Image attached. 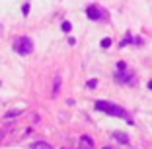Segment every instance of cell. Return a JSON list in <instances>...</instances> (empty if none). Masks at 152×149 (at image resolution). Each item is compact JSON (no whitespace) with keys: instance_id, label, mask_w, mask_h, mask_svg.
<instances>
[{"instance_id":"ac0fdd59","label":"cell","mask_w":152,"mask_h":149,"mask_svg":"<svg viewBox=\"0 0 152 149\" xmlns=\"http://www.w3.org/2000/svg\"><path fill=\"white\" fill-rule=\"evenodd\" d=\"M0 85H2V81H0Z\"/></svg>"},{"instance_id":"5b68a950","label":"cell","mask_w":152,"mask_h":149,"mask_svg":"<svg viewBox=\"0 0 152 149\" xmlns=\"http://www.w3.org/2000/svg\"><path fill=\"white\" fill-rule=\"evenodd\" d=\"M115 79H117V82H129V81H133V75L125 71V73H117Z\"/></svg>"},{"instance_id":"4fadbf2b","label":"cell","mask_w":152,"mask_h":149,"mask_svg":"<svg viewBox=\"0 0 152 149\" xmlns=\"http://www.w3.org/2000/svg\"><path fill=\"white\" fill-rule=\"evenodd\" d=\"M117 69H119L121 73H125L127 71V63H125V61H119V63H117Z\"/></svg>"},{"instance_id":"e0dca14e","label":"cell","mask_w":152,"mask_h":149,"mask_svg":"<svg viewBox=\"0 0 152 149\" xmlns=\"http://www.w3.org/2000/svg\"><path fill=\"white\" fill-rule=\"evenodd\" d=\"M103 149H111V147H103Z\"/></svg>"},{"instance_id":"3957f363","label":"cell","mask_w":152,"mask_h":149,"mask_svg":"<svg viewBox=\"0 0 152 149\" xmlns=\"http://www.w3.org/2000/svg\"><path fill=\"white\" fill-rule=\"evenodd\" d=\"M86 14H88L90 20H103V18H107V12H105V10H102L99 6H96V4L88 6Z\"/></svg>"},{"instance_id":"7c38bea8","label":"cell","mask_w":152,"mask_h":149,"mask_svg":"<svg viewBox=\"0 0 152 149\" xmlns=\"http://www.w3.org/2000/svg\"><path fill=\"white\" fill-rule=\"evenodd\" d=\"M131 41H133V37H131V33H127V37L123 41H121V49H123V47L127 45V43H131Z\"/></svg>"},{"instance_id":"7a4b0ae2","label":"cell","mask_w":152,"mask_h":149,"mask_svg":"<svg viewBox=\"0 0 152 149\" xmlns=\"http://www.w3.org/2000/svg\"><path fill=\"white\" fill-rule=\"evenodd\" d=\"M14 49L18 51L20 55H29L33 51V41L27 36H22V37H18V39L14 41Z\"/></svg>"},{"instance_id":"2e32d148","label":"cell","mask_w":152,"mask_h":149,"mask_svg":"<svg viewBox=\"0 0 152 149\" xmlns=\"http://www.w3.org/2000/svg\"><path fill=\"white\" fill-rule=\"evenodd\" d=\"M148 88H150V90H152V81H150V82H148Z\"/></svg>"},{"instance_id":"277c9868","label":"cell","mask_w":152,"mask_h":149,"mask_svg":"<svg viewBox=\"0 0 152 149\" xmlns=\"http://www.w3.org/2000/svg\"><path fill=\"white\" fill-rule=\"evenodd\" d=\"M78 149H94V139L90 136H82L80 137V147Z\"/></svg>"},{"instance_id":"9a60e30c","label":"cell","mask_w":152,"mask_h":149,"mask_svg":"<svg viewBox=\"0 0 152 149\" xmlns=\"http://www.w3.org/2000/svg\"><path fill=\"white\" fill-rule=\"evenodd\" d=\"M22 12H23V16H27V14H29V4H23Z\"/></svg>"},{"instance_id":"ba28073f","label":"cell","mask_w":152,"mask_h":149,"mask_svg":"<svg viewBox=\"0 0 152 149\" xmlns=\"http://www.w3.org/2000/svg\"><path fill=\"white\" fill-rule=\"evenodd\" d=\"M61 81H63V79L57 75V77H55V86H53V96H57V94H58V88H61Z\"/></svg>"},{"instance_id":"52a82bcc","label":"cell","mask_w":152,"mask_h":149,"mask_svg":"<svg viewBox=\"0 0 152 149\" xmlns=\"http://www.w3.org/2000/svg\"><path fill=\"white\" fill-rule=\"evenodd\" d=\"M31 149H53V147L47 141H35V143H31Z\"/></svg>"},{"instance_id":"8fae6325","label":"cell","mask_w":152,"mask_h":149,"mask_svg":"<svg viewBox=\"0 0 152 149\" xmlns=\"http://www.w3.org/2000/svg\"><path fill=\"white\" fill-rule=\"evenodd\" d=\"M61 27H63V32H64V33H68V32L72 30V24H70V22H63V26H61Z\"/></svg>"},{"instance_id":"6da1fadb","label":"cell","mask_w":152,"mask_h":149,"mask_svg":"<svg viewBox=\"0 0 152 149\" xmlns=\"http://www.w3.org/2000/svg\"><path fill=\"white\" fill-rule=\"evenodd\" d=\"M96 110H99V112H105V114H109V116L125 118L127 122L131 124V118H129V114H127L125 110L121 108V106H115V104H111V102H105V100H98V102H96Z\"/></svg>"},{"instance_id":"5bb4252c","label":"cell","mask_w":152,"mask_h":149,"mask_svg":"<svg viewBox=\"0 0 152 149\" xmlns=\"http://www.w3.org/2000/svg\"><path fill=\"white\" fill-rule=\"evenodd\" d=\"M96 86H98V82H96L94 79H92V81H88V88H96Z\"/></svg>"},{"instance_id":"8992f818","label":"cell","mask_w":152,"mask_h":149,"mask_svg":"<svg viewBox=\"0 0 152 149\" xmlns=\"http://www.w3.org/2000/svg\"><path fill=\"white\" fill-rule=\"evenodd\" d=\"M113 139H117L119 143H129V136L123 131H113Z\"/></svg>"},{"instance_id":"30bf717a","label":"cell","mask_w":152,"mask_h":149,"mask_svg":"<svg viewBox=\"0 0 152 149\" xmlns=\"http://www.w3.org/2000/svg\"><path fill=\"white\" fill-rule=\"evenodd\" d=\"M22 114V110H10V112H6V118H16Z\"/></svg>"},{"instance_id":"9c48e42d","label":"cell","mask_w":152,"mask_h":149,"mask_svg":"<svg viewBox=\"0 0 152 149\" xmlns=\"http://www.w3.org/2000/svg\"><path fill=\"white\" fill-rule=\"evenodd\" d=\"M99 45H102L103 49H107V47H111V39H109V37H103V39L99 41Z\"/></svg>"}]
</instances>
